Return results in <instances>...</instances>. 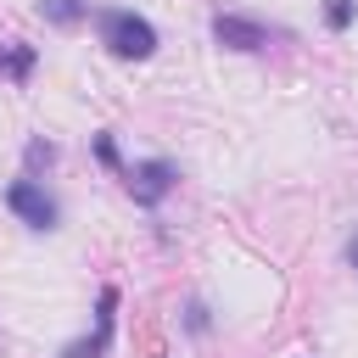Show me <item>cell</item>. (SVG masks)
Segmentation results:
<instances>
[{
    "mask_svg": "<svg viewBox=\"0 0 358 358\" xmlns=\"http://www.w3.org/2000/svg\"><path fill=\"white\" fill-rule=\"evenodd\" d=\"M112 330H117V285H101V296H95V330L84 341H67L62 358H106L112 352Z\"/></svg>",
    "mask_w": 358,
    "mask_h": 358,
    "instance_id": "4",
    "label": "cell"
},
{
    "mask_svg": "<svg viewBox=\"0 0 358 358\" xmlns=\"http://www.w3.org/2000/svg\"><path fill=\"white\" fill-rule=\"evenodd\" d=\"M207 324H213V319H207V302H190V308H185V330H190V336H201Z\"/></svg>",
    "mask_w": 358,
    "mask_h": 358,
    "instance_id": "11",
    "label": "cell"
},
{
    "mask_svg": "<svg viewBox=\"0 0 358 358\" xmlns=\"http://www.w3.org/2000/svg\"><path fill=\"white\" fill-rule=\"evenodd\" d=\"M50 162H56V145H50V140H39V134H34V140H28V145H22V173H28V179H39V173H45V168H50Z\"/></svg>",
    "mask_w": 358,
    "mask_h": 358,
    "instance_id": "8",
    "label": "cell"
},
{
    "mask_svg": "<svg viewBox=\"0 0 358 358\" xmlns=\"http://www.w3.org/2000/svg\"><path fill=\"white\" fill-rule=\"evenodd\" d=\"M34 67H39V50H34L28 39H6V45H0V78H6V84H28Z\"/></svg>",
    "mask_w": 358,
    "mask_h": 358,
    "instance_id": "6",
    "label": "cell"
},
{
    "mask_svg": "<svg viewBox=\"0 0 358 358\" xmlns=\"http://www.w3.org/2000/svg\"><path fill=\"white\" fill-rule=\"evenodd\" d=\"M352 17H358V0H330V6H324V22H330L336 34H347Z\"/></svg>",
    "mask_w": 358,
    "mask_h": 358,
    "instance_id": "9",
    "label": "cell"
},
{
    "mask_svg": "<svg viewBox=\"0 0 358 358\" xmlns=\"http://www.w3.org/2000/svg\"><path fill=\"white\" fill-rule=\"evenodd\" d=\"M95 34H101V45H106L117 62H145V56H157V28H151L140 11H129V6H101V11H95Z\"/></svg>",
    "mask_w": 358,
    "mask_h": 358,
    "instance_id": "1",
    "label": "cell"
},
{
    "mask_svg": "<svg viewBox=\"0 0 358 358\" xmlns=\"http://www.w3.org/2000/svg\"><path fill=\"white\" fill-rule=\"evenodd\" d=\"M347 263H352V268H358V235H352V241H347Z\"/></svg>",
    "mask_w": 358,
    "mask_h": 358,
    "instance_id": "12",
    "label": "cell"
},
{
    "mask_svg": "<svg viewBox=\"0 0 358 358\" xmlns=\"http://www.w3.org/2000/svg\"><path fill=\"white\" fill-rule=\"evenodd\" d=\"M213 39H218L224 50H246V56H252V50H268V39H274V34H268L257 17H241V11H218V17H213Z\"/></svg>",
    "mask_w": 358,
    "mask_h": 358,
    "instance_id": "5",
    "label": "cell"
},
{
    "mask_svg": "<svg viewBox=\"0 0 358 358\" xmlns=\"http://www.w3.org/2000/svg\"><path fill=\"white\" fill-rule=\"evenodd\" d=\"M123 185H129V196H134L140 207H162V201L173 196V185H179V168H173L168 157H145V162L123 168Z\"/></svg>",
    "mask_w": 358,
    "mask_h": 358,
    "instance_id": "3",
    "label": "cell"
},
{
    "mask_svg": "<svg viewBox=\"0 0 358 358\" xmlns=\"http://www.w3.org/2000/svg\"><path fill=\"white\" fill-rule=\"evenodd\" d=\"M95 162H101V168H112V173H123V151H117V140H112V134H95Z\"/></svg>",
    "mask_w": 358,
    "mask_h": 358,
    "instance_id": "10",
    "label": "cell"
},
{
    "mask_svg": "<svg viewBox=\"0 0 358 358\" xmlns=\"http://www.w3.org/2000/svg\"><path fill=\"white\" fill-rule=\"evenodd\" d=\"M6 207L17 213V224H28V229H39V235H45V229H56V218H62L56 196H50L39 179H28V173L6 185Z\"/></svg>",
    "mask_w": 358,
    "mask_h": 358,
    "instance_id": "2",
    "label": "cell"
},
{
    "mask_svg": "<svg viewBox=\"0 0 358 358\" xmlns=\"http://www.w3.org/2000/svg\"><path fill=\"white\" fill-rule=\"evenodd\" d=\"M39 17L56 28H73L78 17H90V0H39Z\"/></svg>",
    "mask_w": 358,
    "mask_h": 358,
    "instance_id": "7",
    "label": "cell"
}]
</instances>
